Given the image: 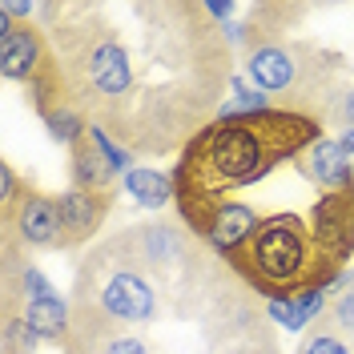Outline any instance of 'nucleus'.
<instances>
[{
	"instance_id": "1",
	"label": "nucleus",
	"mask_w": 354,
	"mask_h": 354,
	"mask_svg": "<svg viewBox=\"0 0 354 354\" xmlns=\"http://www.w3.org/2000/svg\"><path fill=\"white\" fill-rule=\"evenodd\" d=\"M314 117L266 109L250 117L209 121L205 129L185 145L177 161L174 198L181 205V221L189 234H198L201 221L242 189L262 185L266 177L294 165L310 145L322 137Z\"/></svg>"
},
{
	"instance_id": "2",
	"label": "nucleus",
	"mask_w": 354,
	"mask_h": 354,
	"mask_svg": "<svg viewBox=\"0 0 354 354\" xmlns=\"http://www.w3.org/2000/svg\"><path fill=\"white\" fill-rule=\"evenodd\" d=\"M338 57L314 48L306 41H262L250 48L245 73L270 101H278L282 113L314 117L322 121L326 105L338 93Z\"/></svg>"
},
{
	"instance_id": "3",
	"label": "nucleus",
	"mask_w": 354,
	"mask_h": 354,
	"mask_svg": "<svg viewBox=\"0 0 354 354\" xmlns=\"http://www.w3.org/2000/svg\"><path fill=\"white\" fill-rule=\"evenodd\" d=\"M133 157L129 149L113 145L101 129L88 125L77 141H73V185L77 189H93V194H105L113 185V177L129 165Z\"/></svg>"
},
{
	"instance_id": "4",
	"label": "nucleus",
	"mask_w": 354,
	"mask_h": 354,
	"mask_svg": "<svg viewBox=\"0 0 354 354\" xmlns=\"http://www.w3.org/2000/svg\"><path fill=\"white\" fill-rule=\"evenodd\" d=\"M4 238H8V262L17 254V238L24 245H61V221H57V201L41 194H24L17 205L4 209Z\"/></svg>"
},
{
	"instance_id": "5",
	"label": "nucleus",
	"mask_w": 354,
	"mask_h": 354,
	"mask_svg": "<svg viewBox=\"0 0 354 354\" xmlns=\"http://www.w3.org/2000/svg\"><path fill=\"white\" fill-rule=\"evenodd\" d=\"M314 234H318V245L326 250V258L342 270L346 258L354 254V185L318 198V205H314Z\"/></svg>"
},
{
	"instance_id": "6",
	"label": "nucleus",
	"mask_w": 354,
	"mask_h": 354,
	"mask_svg": "<svg viewBox=\"0 0 354 354\" xmlns=\"http://www.w3.org/2000/svg\"><path fill=\"white\" fill-rule=\"evenodd\" d=\"M109 205H113V194H93V189H65L57 198V221H61V250H73V245H85L101 221L109 218Z\"/></svg>"
},
{
	"instance_id": "7",
	"label": "nucleus",
	"mask_w": 354,
	"mask_h": 354,
	"mask_svg": "<svg viewBox=\"0 0 354 354\" xmlns=\"http://www.w3.org/2000/svg\"><path fill=\"white\" fill-rule=\"evenodd\" d=\"M48 61V44H44L41 28H28V24H12L4 21L0 28V65L8 81H32Z\"/></svg>"
},
{
	"instance_id": "8",
	"label": "nucleus",
	"mask_w": 354,
	"mask_h": 354,
	"mask_svg": "<svg viewBox=\"0 0 354 354\" xmlns=\"http://www.w3.org/2000/svg\"><path fill=\"white\" fill-rule=\"evenodd\" d=\"M294 165H298V174L306 177L314 189H322V194H338V189H351L354 185L351 153H346L338 141H330V137H318Z\"/></svg>"
},
{
	"instance_id": "9",
	"label": "nucleus",
	"mask_w": 354,
	"mask_h": 354,
	"mask_svg": "<svg viewBox=\"0 0 354 354\" xmlns=\"http://www.w3.org/2000/svg\"><path fill=\"white\" fill-rule=\"evenodd\" d=\"M21 318L37 334H41V338H65L68 326H73V310H68L61 298H41V302H28Z\"/></svg>"
},
{
	"instance_id": "10",
	"label": "nucleus",
	"mask_w": 354,
	"mask_h": 354,
	"mask_svg": "<svg viewBox=\"0 0 354 354\" xmlns=\"http://www.w3.org/2000/svg\"><path fill=\"white\" fill-rule=\"evenodd\" d=\"M125 189L141 205H149V209H157V205H165V201L174 198V181L165 174H157V169H129L125 174Z\"/></svg>"
},
{
	"instance_id": "11",
	"label": "nucleus",
	"mask_w": 354,
	"mask_h": 354,
	"mask_svg": "<svg viewBox=\"0 0 354 354\" xmlns=\"http://www.w3.org/2000/svg\"><path fill=\"white\" fill-rule=\"evenodd\" d=\"M322 302H326V290L306 294V298H294V302H270V314H274L286 330H302L310 318L322 314Z\"/></svg>"
},
{
	"instance_id": "12",
	"label": "nucleus",
	"mask_w": 354,
	"mask_h": 354,
	"mask_svg": "<svg viewBox=\"0 0 354 354\" xmlns=\"http://www.w3.org/2000/svg\"><path fill=\"white\" fill-rule=\"evenodd\" d=\"M330 326L338 334H351L354 338V274L346 278V286L338 290V298H334L330 306Z\"/></svg>"
},
{
	"instance_id": "13",
	"label": "nucleus",
	"mask_w": 354,
	"mask_h": 354,
	"mask_svg": "<svg viewBox=\"0 0 354 354\" xmlns=\"http://www.w3.org/2000/svg\"><path fill=\"white\" fill-rule=\"evenodd\" d=\"M37 338H41V334L32 330L24 318L4 322V354H32L37 351Z\"/></svg>"
},
{
	"instance_id": "14",
	"label": "nucleus",
	"mask_w": 354,
	"mask_h": 354,
	"mask_svg": "<svg viewBox=\"0 0 354 354\" xmlns=\"http://www.w3.org/2000/svg\"><path fill=\"white\" fill-rule=\"evenodd\" d=\"M298 354H351V346L338 338V330H334V326H326V330H314V334H310Z\"/></svg>"
},
{
	"instance_id": "15",
	"label": "nucleus",
	"mask_w": 354,
	"mask_h": 354,
	"mask_svg": "<svg viewBox=\"0 0 354 354\" xmlns=\"http://www.w3.org/2000/svg\"><path fill=\"white\" fill-rule=\"evenodd\" d=\"M322 121H334V125L354 129V85H342L334 93V101L326 105V117H322Z\"/></svg>"
},
{
	"instance_id": "16",
	"label": "nucleus",
	"mask_w": 354,
	"mask_h": 354,
	"mask_svg": "<svg viewBox=\"0 0 354 354\" xmlns=\"http://www.w3.org/2000/svg\"><path fill=\"white\" fill-rule=\"evenodd\" d=\"M21 282H24V294H28V302H41V298H57V290L48 286V278H44L41 270H24L21 274Z\"/></svg>"
},
{
	"instance_id": "17",
	"label": "nucleus",
	"mask_w": 354,
	"mask_h": 354,
	"mask_svg": "<svg viewBox=\"0 0 354 354\" xmlns=\"http://www.w3.org/2000/svg\"><path fill=\"white\" fill-rule=\"evenodd\" d=\"M338 145H342V149H346V153L354 157V129H346V133H342V137H338Z\"/></svg>"
}]
</instances>
